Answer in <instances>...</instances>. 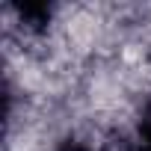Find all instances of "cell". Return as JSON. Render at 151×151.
Wrapping results in <instances>:
<instances>
[{"instance_id": "obj_1", "label": "cell", "mask_w": 151, "mask_h": 151, "mask_svg": "<svg viewBox=\"0 0 151 151\" xmlns=\"http://www.w3.org/2000/svg\"><path fill=\"white\" fill-rule=\"evenodd\" d=\"M139 142L151 145V104H148V110H145L142 119H139Z\"/></svg>"}, {"instance_id": "obj_3", "label": "cell", "mask_w": 151, "mask_h": 151, "mask_svg": "<svg viewBox=\"0 0 151 151\" xmlns=\"http://www.w3.org/2000/svg\"><path fill=\"white\" fill-rule=\"evenodd\" d=\"M130 151H151V145H145V142H136Z\"/></svg>"}, {"instance_id": "obj_2", "label": "cell", "mask_w": 151, "mask_h": 151, "mask_svg": "<svg viewBox=\"0 0 151 151\" xmlns=\"http://www.w3.org/2000/svg\"><path fill=\"white\" fill-rule=\"evenodd\" d=\"M59 151H92L86 142H80V139H65L62 145H59Z\"/></svg>"}]
</instances>
